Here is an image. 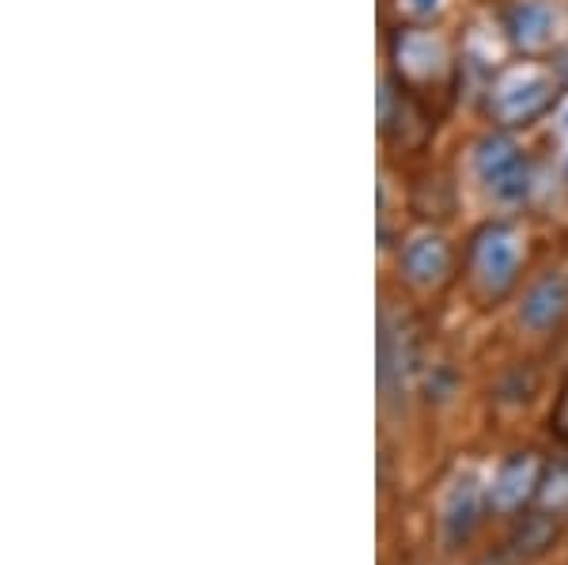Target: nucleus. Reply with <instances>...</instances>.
Wrapping results in <instances>:
<instances>
[{"label":"nucleus","instance_id":"f257e3e1","mask_svg":"<svg viewBox=\"0 0 568 565\" xmlns=\"http://www.w3.org/2000/svg\"><path fill=\"white\" fill-rule=\"evenodd\" d=\"M527 232L516 221H485L470 232L463 248L459 285L478 312H497L524 285L527 270Z\"/></svg>","mask_w":568,"mask_h":565},{"label":"nucleus","instance_id":"f03ea898","mask_svg":"<svg viewBox=\"0 0 568 565\" xmlns=\"http://www.w3.org/2000/svg\"><path fill=\"white\" fill-rule=\"evenodd\" d=\"M561 77L542 58H516L493 72L481 95V111L493 130H527L557 103Z\"/></svg>","mask_w":568,"mask_h":565},{"label":"nucleus","instance_id":"7ed1b4c3","mask_svg":"<svg viewBox=\"0 0 568 565\" xmlns=\"http://www.w3.org/2000/svg\"><path fill=\"white\" fill-rule=\"evenodd\" d=\"M463 273V251L447 240L439 224H417L398 235L394 248V281L417 304H439Z\"/></svg>","mask_w":568,"mask_h":565},{"label":"nucleus","instance_id":"20e7f679","mask_svg":"<svg viewBox=\"0 0 568 565\" xmlns=\"http://www.w3.org/2000/svg\"><path fill=\"white\" fill-rule=\"evenodd\" d=\"M390 77L417 99L452 91L455 84V50L444 31L428 23H398L387 39Z\"/></svg>","mask_w":568,"mask_h":565},{"label":"nucleus","instance_id":"39448f33","mask_svg":"<svg viewBox=\"0 0 568 565\" xmlns=\"http://www.w3.org/2000/svg\"><path fill=\"white\" fill-rule=\"evenodd\" d=\"M420 326L409 307L394 312L390 304H383L379 312V403L383 410H406L409 395L417 391V380L425 376L420 369Z\"/></svg>","mask_w":568,"mask_h":565},{"label":"nucleus","instance_id":"423d86ee","mask_svg":"<svg viewBox=\"0 0 568 565\" xmlns=\"http://www.w3.org/2000/svg\"><path fill=\"white\" fill-rule=\"evenodd\" d=\"M489 524V505H485V482L478 471H459L444 486L436 505V543L447 558H459L474 546L481 527Z\"/></svg>","mask_w":568,"mask_h":565},{"label":"nucleus","instance_id":"0eeeda50","mask_svg":"<svg viewBox=\"0 0 568 565\" xmlns=\"http://www.w3.org/2000/svg\"><path fill=\"white\" fill-rule=\"evenodd\" d=\"M549 455L530 448V444H519V448H508L500 455L497 471L485 478V505H489V521L508 524L511 516L535 508L538 501V486H542Z\"/></svg>","mask_w":568,"mask_h":565},{"label":"nucleus","instance_id":"6e6552de","mask_svg":"<svg viewBox=\"0 0 568 565\" xmlns=\"http://www.w3.org/2000/svg\"><path fill=\"white\" fill-rule=\"evenodd\" d=\"M474 175L500 205H524L530 194V160L508 130H489L474 141Z\"/></svg>","mask_w":568,"mask_h":565},{"label":"nucleus","instance_id":"1a4fd4ad","mask_svg":"<svg viewBox=\"0 0 568 565\" xmlns=\"http://www.w3.org/2000/svg\"><path fill=\"white\" fill-rule=\"evenodd\" d=\"M433 133H436V118L428 114L425 99L406 91L387 72L379 80V137L394 152H425Z\"/></svg>","mask_w":568,"mask_h":565},{"label":"nucleus","instance_id":"9d476101","mask_svg":"<svg viewBox=\"0 0 568 565\" xmlns=\"http://www.w3.org/2000/svg\"><path fill=\"white\" fill-rule=\"evenodd\" d=\"M516 326L535 342H549L568 326V273L546 270L519 293Z\"/></svg>","mask_w":568,"mask_h":565},{"label":"nucleus","instance_id":"9b49d317","mask_svg":"<svg viewBox=\"0 0 568 565\" xmlns=\"http://www.w3.org/2000/svg\"><path fill=\"white\" fill-rule=\"evenodd\" d=\"M500 31L519 58H542L554 46L557 12L549 0H508L500 8Z\"/></svg>","mask_w":568,"mask_h":565},{"label":"nucleus","instance_id":"f8f14e48","mask_svg":"<svg viewBox=\"0 0 568 565\" xmlns=\"http://www.w3.org/2000/svg\"><path fill=\"white\" fill-rule=\"evenodd\" d=\"M561 539H565V524L554 521V516L542 513V508H527V513L511 516L508 527H504V535H500V543L508 546V551L516 554L524 565H535V562L549 558Z\"/></svg>","mask_w":568,"mask_h":565},{"label":"nucleus","instance_id":"ddd939ff","mask_svg":"<svg viewBox=\"0 0 568 565\" xmlns=\"http://www.w3.org/2000/svg\"><path fill=\"white\" fill-rule=\"evenodd\" d=\"M542 364L535 357H516L493 376L489 384V406L497 414H527L535 406V398L542 395Z\"/></svg>","mask_w":568,"mask_h":565},{"label":"nucleus","instance_id":"4468645a","mask_svg":"<svg viewBox=\"0 0 568 565\" xmlns=\"http://www.w3.org/2000/svg\"><path fill=\"white\" fill-rule=\"evenodd\" d=\"M409 209H414L417 224H447L459 209V190L447 171H428L414 182L409 194Z\"/></svg>","mask_w":568,"mask_h":565},{"label":"nucleus","instance_id":"2eb2a0df","mask_svg":"<svg viewBox=\"0 0 568 565\" xmlns=\"http://www.w3.org/2000/svg\"><path fill=\"white\" fill-rule=\"evenodd\" d=\"M535 508H542V513H549L554 521H561L568 527V452L549 455Z\"/></svg>","mask_w":568,"mask_h":565},{"label":"nucleus","instance_id":"dca6fc26","mask_svg":"<svg viewBox=\"0 0 568 565\" xmlns=\"http://www.w3.org/2000/svg\"><path fill=\"white\" fill-rule=\"evenodd\" d=\"M546 433L554 436V444L561 452H568V372L561 380V387H557V398L554 406H549V417H546Z\"/></svg>","mask_w":568,"mask_h":565},{"label":"nucleus","instance_id":"f3484780","mask_svg":"<svg viewBox=\"0 0 568 565\" xmlns=\"http://www.w3.org/2000/svg\"><path fill=\"white\" fill-rule=\"evenodd\" d=\"M394 8L406 23H433L444 12V0H394Z\"/></svg>","mask_w":568,"mask_h":565},{"label":"nucleus","instance_id":"a211bd4d","mask_svg":"<svg viewBox=\"0 0 568 565\" xmlns=\"http://www.w3.org/2000/svg\"><path fill=\"white\" fill-rule=\"evenodd\" d=\"M470 565H524V562H519L516 554H511L508 546H504V543L497 539V543H493V546H485V551H478V554H474V558H470Z\"/></svg>","mask_w":568,"mask_h":565}]
</instances>
